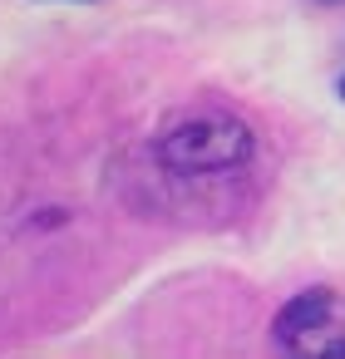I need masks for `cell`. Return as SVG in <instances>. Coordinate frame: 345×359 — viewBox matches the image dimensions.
Instances as JSON below:
<instances>
[{"label":"cell","instance_id":"5b68a950","mask_svg":"<svg viewBox=\"0 0 345 359\" xmlns=\"http://www.w3.org/2000/svg\"><path fill=\"white\" fill-rule=\"evenodd\" d=\"M325 6H340V0H325Z\"/></svg>","mask_w":345,"mask_h":359},{"label":"cell","instance_id":"7a4b0ae2","mask_svg":"<svg viewBox=\"0 0 345 359\" xmlns=\"http://www.w3.org/2000/svg\"><path fill=\"white\" fill-rule=\"evenodd\" d=\"M271 344L301 359H345V290L306 285L271 315Z\"/></svg>","mask_w":345,"mask_h":359},{"label":"cell","instance_id":"6da1fadb","mask_svg":"<svg viewBox=\"0 0 345 359\" xmlns=\"http://www.w3.org/2000/svg\"><path fill=\"white\" fill-rule=\"evenodd\" d=\"M148 158L178 187H227L256 168L261 143L242 114L202 104V109H178L173 118H163L148 143Z\"/></svg>","mask_w":345,"mask_h":359},{"label":"cell","instance_id":"277c9868","mask_svg":"<svg viewBox=\"0 0 345 359\" xmlns=\"http://www.w3.org/2000/svg\"><path fill=\"white\" fill-rule=\"evenodd\" d=\"M335 89H340V99H345V74H340V79H335Z\"/></svg>","mask_w":345,"mask_h":359},{"label":"cell","instance_id":"3957f363","mask_svg":"<svg viewBox=\"0 0 345 359\" xmlns=\"http://www.w3.org/2000/svg\"><path fill=\"white\" fill-rule=\"evenodd\" d=\"M45 6H89V0H45Z\"/></svg>","mask_w":345,"mask_h":359}]
</instances>
